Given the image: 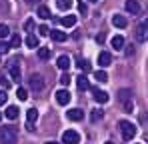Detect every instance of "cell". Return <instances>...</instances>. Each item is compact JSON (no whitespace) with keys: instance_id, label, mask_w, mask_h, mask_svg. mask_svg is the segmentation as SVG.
Returning a JSON list of instances; mask_svg holds the SVG:
<instances>
[{"instance_id":"6da1fadb","label":"cell","mask_w":148,"mask_h":144,"mask_svg":"<svg viewBox=\"0 0 148 144\" xmlns=\"http://www.w3.org/2000/svg\"><path fill=\"white\" fill-rule=\"evenodd\" d=\"M118 128H120V134H122L124 140H132L136 136V126L132 122H128V120H120L118 122Z\"/></svg>"},{"instance_id":"7a4b0ae2","label":"cell","mask_w":148,"mask_h":144,"mask_svg":"<svg viewBox=\"0 0 148 144\" xmlns=\"http://www.w3.org/2000/svg\"><path fill=\"white\" fill-rule=\"evenodd\" d=\"M16 130L14 128H0V144H16Z\"/></svg>"},{"instance_id":"3957f363","label":"cell","mask_w":148,"mask_h":144,"mask_svg":"<svg viewBox=\"0 0 148 144\" xmlns=\"http://www.w3.org/2000/svg\"><path fill=\"white\" fill-rule=\"evenodd\" d=\"M28 84H30V88H32L34 92H40V90L44 88V78H42L40 74H32L30 80H28Z\"/></svg>"},{"instance_id":"277c9868","label":"cell","mask_w":148,"mask_h":144,"mask_svg":"<svg viewBox=\"0 0 148 144\" xmlns=\"http://www.w3.org/2000/svg\"><path fill=\"white\" fill-rule=\"evenodd\" d=\"M62 144H80V134L76 130H66L62 134Z\"/></svg>"},{"instance_id":"5b68a950","label":"cell","mask_w":148,"mask_h":144,"mask_svg":"<svg viewBox=\"0 0 148 144\" xmlns=\"http://www.w3.org/2000/svg\"><path fill=\"white\" fill-rule=\"evenodd\" d=\"M146 38H148V24H146V20H142L138 24V28H136V40L138 42H146Z\"/></svg>"},{"instance_id":"8992f818","label":"cell","mask_w":148,"mask_h":144,"mask_svg":"<svg viewBox=\"0 0 148 144\" xmlns=\"http://www.w3.org/2000/svg\"><path fill=\"white\" fill-rule=\"evenodd\" d=\"M92 94H94V100H96L98 104H106V102L110 100V94L104 92V90H100V88H92Z\"/></svg>"},{"instance_id":"52a82bcc","label":"cell","mask_w":148,"mask_h":144,"mask_svg":"<svg viewBox=\"0 0 148 144\" xmlns=\"http://www.w3.org/2000/svg\"><path fill=\"white\" fill-rule=\"evenodd\" d=\"M38 116V110L36 108H30V110H26V128L28 130H34V120Z\"/></svg>"},{"instance_id":"ba28073f","label":"cell","mask_w":148,"mask_h":144,"mask_svg":"<svg viewBox=\"0 0 148 144\" xmlns=\"http://www.w3.org/2000/svg\"><path fill=\"white\" fill-rule=\"evenodd\" d=\"M70 98H72V96H70L68 90H58V92H56V102H58L60 106H66V104L70 102Z\"/></svg>"},{"instance_id":"9c48e42d","label":"cell","mask_w":148,"mask_h":144,"mask_svg":"<svg viewBox=\"0 0 148 144\" xmlns=\"http://www.w3.org/2000/svg\"><path fill=\"white\" fill-rule=\"evenodd\" d=\"M66 116H68V120H72V122H80V120L84 118V110H80V108H72V110L66 112Z\"/></svg>"},{"instance_id":"30bf717a","label":"cell","mask_w":148,"mask_h":144,"mask_svg":"<svg viewBox=\"0 0 148 144\" xmlns=\"http://www.w3.org/2000/svg\"><path fill=\"white\" fill-rule=\"evenodd\" d=\"M56 64H58V68L60 70H68L70 68V56H66V54H62V56H58V60H56Z\"/></svg>"},{"instance_id":"8fae6325","label":"cell","mask_w":148,"mask_h":144,"mask_svg":"<svg viewBox=\"0 0 148 144\" xmlns=\"http://www.w3.org/2000/svg\"><path fill=\"white\" fill-rule=\"evenodd\" d=\"M126 12H130V14H138L140 12V4L136 2V0H126Z\"/></svg>"},{"instance_id":"7c38bea8","label":"cell","mask_w":148,"mask_h":144,"mask_svg":"<svg viewBox=\"0 0 148 144\" xmlns=\"http://www.w3.org/2000/svg\"><path fill=\"white\" fill-rule=\"evenodd\" d=\"M110 62H112V56H110L108 52H100V54H98V64L102 66V68L110 66Z\"/></svg>"},{"instance_id":"4fadbf2b","label":"cell","mask_w":148,"mask_h":144,"mask_svg":"<svg viewBox=\"0 0 148 144\" xmlns=\"http://www.w3.org/2000/svg\"><path fill=\"white\" fill-rule=\"evenodd\" d=\"M8 74H10V78H12L14 82H18V80H20V66H18V64H10V66H8Z\"/></svg>"},{"instance_id":"5bb4252c","label":"cell","mask_w":148,"mask_h":144,"mask_svg":"<svg viewBox=\"0 0 148 144\" xmlns=\"http://www.w3.org/2000/svg\"><path fill=\"white\" fill-rule=\"evenodd\" d=\"M76 86H78V90H88V88H90V82H88V78H86L84 74H80V76L76 78Z\"/></svg>"},{"instance_id":"9a60e30c","label":"cell","mask_w":148,"mask_h":144,"mask_svg":"<svg viewBox=\"0 0 148 144\" xmlns=\"http://www.w3.org/2000/svg\"><path fill=\"white\" fill-rule=\"evenodd\" d=\"M50 36H52V40L54 42H64L66 38H68V34L66 32H62V30H52V32H48Z\"/></svg>"},{"instance_id":"2e32d148","label":"cell","mask_w":148,"mask_h":144,"mask_svg":"<svg viewBox=\"0 0 148 144\" xmlns=\"http://www.w3.org/2000/svg\"><path fill=\"white\" fill-rule=\"evenodd\" d=\"M38 18H42V20H48V18H52V12H50L48 6H38Z\"/></svg>"},{"instance_id":"e0dca14e","label":"cell","mask_w":148,"mask_h":144,"mask_svg":"<svg viewBox=\"0 0 148 144\" xmlns=\"http://www.w3.org/2000/svg\"><path fill=\"white\" fill-rule=\"evenodd\" d=\"M112 24H114L116 28H126V26H128V20H126L124 16H120V14H116V16H112Z\"/></svg>"},{"instance_id":"ac0fdd59","label":"cell","mask_w":148,"mask_h":144,"mask_svg":"<svg viewBox=\"0 0 148 144\" xmlns=\"http://www.w3.org/2000/svg\"><path fill=\"white\" fill-rule=\"evenodd\" d=\"M110 44H112V48H116V50H122V48H124V36L116 34V36L110 40Z\"/></svg>"},{"instance_id":"d6986e66","label":"cell","mask_w":148,"mask_h":144,"mask_svg":"<svg viewBox=\"0 0 148 144\" xmlns=\"http://www.w3.org/2000/svg\"><path fill=\"white\" fill-rule=\"evenodd\" d=\"M18 112H20L18 106H8V108H6V118L8 120H16L18 118Z\"/></svg>"},{"instance_id":"ffe728a7","label":"cell","mask_w":148,"mask_h":144,"mask_svg":"<svg viewBox=\"0 0 148 144\" xmlns=\"http://www.w3.org/2000/svg\"><path fill=\"white\" fill-rule=\"evenodd\" d=\"M50 56H52L50 48H46V46H40V48H38V58H40V60H48Z\"/></svg>"},{"instance_id":"44dd1931","label":"cell","mask_w":148,"mask_h":144,"mask_svg":"<svg viewBox=\"0 0 148 144\" xmlns=\"http://www.w3.org/2000/svg\"><path fill=\"white\" fill-rule=\"evenodd\" d=\"M94 80H98V82H108V74L104 68H100V70L94 72Z\"/></svg>"},{"instance_id":"7402d4cb","label":"cell","mask_w":148,"mask_h":144,"mask_svg":"<svg viewBox=\"0 0 148 144\" xmlns=\"http://www.w3.org/2000/svg\"><path fill=\"white\" fill-rule=\"evenodd\" d=\"M62 26H66V28H72V26H76V16H64L62 18Z\"/></svg>"},{"instance_id":"603a6c76","label":"cell","mask_w":148,"mask_h":144,"mask_svg":"<svg viewBox=\"0 0 148 144\" xmlns=\"http://www.w3.org/2000/svg\"><path fill=\"white\" fill-rule=\"evenodd\" d=\"M56 6H58V10H70L72 0H56Z\"/></svg>"},{"instance_id":"cb8c5ba5","label":"cell","mask_w":148,"mask_h":144,"mask_svg":"<svg viewBox=\"0 0 148 144\" xmlns=\"http://www.w3.org/2000/svg\"><path fill=\"white\" fill-rule=\"evenodd\" d=\"M26 46L28 48H36L38 46V38H36L34 34H28V36H26Z\"/></svg>"},{"instance_id":"d4e9b609","label":"cell","mask_w":148,"mask_h":144,"mask_svg":"<svg viewBox=\"0 0 148 144\" xmlns=\"http://www.w3.org/2000/svg\"><path fill=\"white\" fill-rule=\"evenodd\" d=\"M20 44H22L20 36H18V34H12V36H10V44H8V46H10V48H20Z\"/></svg>"},{"instance_id":"484cf974","label":"cell","mask_w":148,"mask_h":144,"mask_svg":"<svg viewBox=\"0 0 148 144\" xmlns=\"http://www.w3.org/2000/svg\"><path fill=\"white\" fill-rule=\"evenodd\" d=\"M78 68H80L82 72H86V74H88V72H92V66H90V62H88V60H78Z\"/></svg>"},{"instance_id":"4316f807","label":"cell","mask_w":148,"mask_h":144,"mask_svg":"<svg viewBox=\"0 0 148 144\" xmlns=\"http://www.w3.org/2000/svg\"><path fill=\"white\" fill-rule=\"evenodd\" d=\"M16 98H18V100H22V102H24V100H28V90L20 86V88L16 90Z\"/></svg>"},{"instance_id":"83f0119b","label":"cell","mask_w":148,"mask_h":144,"mask_svg":"<svg viewBox=\"0 0 148 144\" xmlns=\"http://www.w3.org/2000/svg\"><path fill=\"white\" fill-rule=\"evenodd\" d=\"M102 116H104V112L96 108V110H92V114H90V120H92V122H98V120L102 118Z\"/></svg>"},{"instance_id":"f1b7e54d","label":"cell","mask_w":148,"mask_h":144,"mask_svg":"<svg viewBox=\"0 0 148 144\" xmlns=\"http://www.w3.org/2000/svg\"><path fill=\"white\" fill-rule=\"evenodd\" d=\"M6 36H10V28H8L6 24H0V40L6 38Z\"/></svg>"},{"instance_id":"f546056e","label":"cell","mask_w":148,"mask_h":144,"mask_svg":"<svg viewBox=\"0 0 148 144\" xmlns=\"http://www.w3.org/2000/svg\"><path fill=\"white\" fill-rule=\"evenodd\" d=\"M60 84H62V86H68V84H70V74H62V76H60Z\"/></svg>"},{"instance_id":"4dcf8cb0","label":"cell","mask_w":148,"mask_h":144,"mask_svg":"<svg viewBox=\"0 0 148 144\" xmlns=\"http://www.w3.org/2000/svg\"><path fill=\"white\" fill-rule=\"evenodd\" d=\"M48 26H46V24H42V26H38V34H40V36H48Z\"/></svg>"},{"instance_id":"1f68e13d","label":"cell","mask_w":148,"mask_h":144,"mask_svg":"<svg viewBox=\"0 0 148 144\" xmlns=\"http://www.w3.org/2000/svg\"><path fill=\"white\" fill-rule=\"evenodd\" d=\"M10 50V46H8V42H4V40H0V54H6Z\"/></svg>"},{"instance_id":"d6a6232c","label":"cell","mask_w":148,"mask_h":144,"mask_svg":"<svg viewBox=\"0 0 148 144\" xmlns=\"http://www.w3.org/2000/svg\"><path fill=\"white\" fill-rule=\"evenodd\" d=\"M6 98H8L6 92H4V90H0V106H2V104H6Z\"/></svg>"},{"instance_id":"836d02e7","label":"cell","mask_w":148,"mask_h":144,"mask_svg":"<svg viewBox=\"0 0 148 144\" xmlns=\"http://www.w3.org/2000/svg\"><path fill=\"white\" fill-rule=\"evenodd\" d=\"M32 26H34V22H32V20H26V24H24L26 30H32Z\"/></svg>"},{"instance_id":"e575fe53","label":"cell","mask_w":148,"mask_h":144,"mask_svg":"<svg viewBox=\"0 0 148 144\" xmlns=\"http://www.w3.org/2000/svg\"><path fill=\"white\" fill-rule=\"evenodd\" d=\"M26 2H28V4H32V2H36V0H26Z\"/></svg>"},{"instance_id":"d590c367","label":"cell","mask_w":148,"mask_h":144,"mask_svg":"<svg viewBox=\"0 0 148 144\" xmlns=\"http://www.w3.org/2000/svg\"><path fill=\"white\" fill-rule=\"evenodd\" d=\"M88 2H98V0H88Z\"/></svg>"},{"instance_id":"8d00e7d4","label":"cell","mask_w":148,"mask_h":144,"mask_svg":"<svg viewBox=\"0 0 148 144\" xmlns=\"http://www.w3.org/2000/svg\"><path fill=\"white\" fill-rule=\"evenodd\" d=\"M46 144H56V142H46Z\"/></svg>"},{"instance_id":"74e56055","label":"cell","mask_w":148,"mask_h":144,"mask_svg":"<svg viewBox=\"0 0 148 144\" xmlns=\"http://www.w3.org/2000/svg\"><path fill=\"white\" fill-rule=\"evenodd\" d=\"M0 120H2V112H0Z\"/></svg>"},{"instance_id":"f35d334b","label":"cell","mask_w":148,"mask_h":144,"mask_svg":"<svg viewBox=\"0 0 148 144\" xmlns=\"http://www.w3.org/2000/svg\"><path fill=\"white\" fill-rule=\"evenodd\" d=\"M106 144H114V142H106Z\"/></svg>"}]
</instances>
